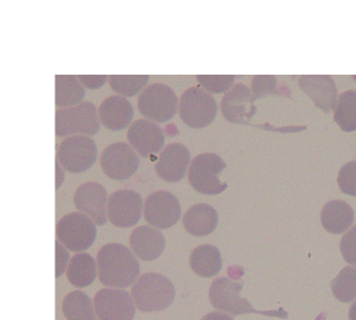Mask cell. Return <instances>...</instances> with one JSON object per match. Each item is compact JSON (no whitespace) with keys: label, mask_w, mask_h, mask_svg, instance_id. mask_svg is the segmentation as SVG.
Returning a JSON list of instances; mask_svg holds the SVG:
<instances>
[{"label":"cell","mask_w":356,"mask_h":320,"mask_svg":"<svg viewBox=\"0 0 356 320\" xmlns=\"http://www.w3.org/2000/svg\"><path fill=\"white\" fill-rule=\"evenodd\" d=\"M79 81L83 83L86 88L90 90H97L102 88L103 85L106 83V75H81L79 76Z\"/></svg>","instance_id":"e575fe53"},{"label":"cell","mask_w":356,"mask_h":320,"mask_svg":"<svg viewBox=\"0 0 356 320\" xmlns=\"http://www.w3.org/2000/svg\"><path fill=\"white\" fill-rule=\"evenodd\" d=\"M130 246L141 260L152 262L162 255L166 248V239L156 228L139 226L131 234Z\"/></svg>","instance_id":"d6986e66"},{"label":"cell","mask_w":356,"mask_h":320,"mask_svg":"<svg viewBox=\"0 0 356 320\" xmlns=\"http://www.w3.org/2000/svg\"><path fill=\"white\" fill-rule=\"evenodd\" d=\"M298 87L324 112L331 113L335 110L338 95L333 77L329 75H305L300 77Z\"/></svg>","instance_id":"e0dca14e"},{"label":"cell","mask_w":356,"mask_h":320,"mask_svg":"<svg viewBox=\"0 0 356 320\" xmlns=\"http://www.w3.org/2000/svg\"><path fill=\"white\" fill-rule=\"evenodd\" d=\"M338 186L343 194L356 196V162L341 167L337 176Z\"/></svg>","instance_id":"4dcf8cb0"},{"label":"cell","mask_w":356,"mask_h":320,"mask_svg":"<svg viewBox=\"0 0 356 320\" xmlns=\"http://www.w3.org/2000/svg\"><path fill=\"white\" fill-rule=\"evenodd\" d=\"M256 99L248 85L238 83L222 99V115L227 121L234 124H250L257 111L254 105Z\"/></svg>","instance_id":"9a60e30c"},{"label":"cell","mask_w":356,"mask_h":320,"mask_svg":"<svg viewBox=\"0 0 356 320\" xmlns=\"http://www.w3.org/2000/svg\"><path fill=\"white\" fill-rule=\"evenodd\" d=\"M90 217L83 212H71L59 220L56 235L65 248L73 252L88 250L97 238V226Z\"/></svg>","instance_id":"8992f818"},{"label":"cell","mask_w":356,"mask_h":320,"mask_svg":"<svg viewBox=\"0 0 356 320\" xmlns=\"http://www.w3.org/2000/svg\"><path fill=\"white\" fill-rule=\"evenodd\" d=\"M127 140L139 156L148 158L158 154L165 144V136L162 128L155 123L140 119L131 124L127 132Z\"/></svg>","instance_id":"2e32d148"},{"label":"cell","mask_w":356,"mask_h":320,"mask_svg":"<svg viewBox=\"0 0 356 320\" xmlns=\"http://www.w3.org/2000/svg\"><path fill=\"white\" fill-rule=\"evenodd\" d=\"M107 201L109 200L106 189L97 182L81 185L74 194L75 208L90 217L97 226L107 224Z\"/></svg>","instance_id":"5bb4252c"},{"label":"cell","mask_w":356,"mask_h":320,"mask_svg":"<svg viewBox=\"0 0 356 320\" xmlns=\"http://www.w3.org/2000/svg\"><path fill=\"white\" fill-rule=\"evenodd\" d=\"M101 123L111 130H122L132 123L134 109L123 96H111L104 99L99 109Z\"/></svg>","instance_id":"ffe728a7"},{"label":"cell","mask_w":356,"mask_h":320,"mask_svg":"<svg viewBox=\"0 0 356 320\" xmlns=\"http://www.w3.org/2000/svg\"><path fill=\"white\" fill-rule=\"evenodd\" d=\"M191 160V153L182 143H170L161 153L155 165L159 178L167 183L180 182Z\"/></svg>","instance_id":"ac0fdd59"},{"label":"cell","mask_w":356,"mask_h":320,"mask_svg":"<svg viewBox=\"0 0 356 320\" xmlns=\"http://www.w3.org/2000/svg\"><path fill=\"white\" fill-rule=\"evenodd\" d=\"M190 265L193 271L202 278L218 276L222 267L220 250L211 244L197 246L191 254Z\"/></svg>","instance_id":"603a6c76"},{"label":"cell","mask_w":356,"mask_h":320,"mask_svg":"<svg viewBox=\"0 0 356 320\" xmlns=\"http://www.w3.org/2000/svg\"><path fill=\"white\" fill-rule=\"evenodd\" d=\"M349 319L356 320V301L352 304L349 311Z\"/></svg>","instance_id":"74e56055"},{"label":"cell","mask_w":356,"mask_h":320,"mask_svg":"<svg viewBox=\"0 0 356 320\" xmlns=\"http://www.w3.org/2000/svg\"><path fill=\"white\" fill-rule=\"evenodd\" d=\"M70 254L60 242H56V278L63 276L69 263Z\"/></svg>","instance_id":"836d02e7"},{"label":"cell","mask_w":356,"mask_h":320,"mask_svg":"<svg viewBox=\"0 0 356 320\" xmlns=\"http://www.w3.org/2000/svg\"><path fill=\"white\" fill-rule=\"evenodd\" d=\"M103 172L113 180L132 178L138 170L140 159L132 146L124 142L108 145L101 155Z\"/></svg>","instance_id":"30bf717a"},{"label":"cell","mask_w":356,"mask_h":320,"mask_svg":"<svg viewBox=\"0 0 356 320\" xmlns=\"http://www.w3.org/2000/svg\"><path fill=\"white\" fill-rule=\"evenodd\" d=\"M196 78L208 92L214 94L227 92L234 83V75H197Z\"/></svg>","instance_id":"f546056e"},{"label":"cell","mask_w":356,"mask_h":320,"mask_svg":"<svg viewBox=\"0 0 356 320\" xmlns=\"http://www.w3.org/2000/svg\"><path fill=\"white\" fill-rule=\"evenodd\" d=\"M148 83V75H113L109 77L111 88L123 97L139 94Z\"/></svg>","instance_id":"f1b7e54d"},{"label":"cell","mask_w":356,"mask_h":320,"mask_svg":"<svg viewBox=\"0 0 356 320\" xmlns=\"http://www.w3.org/2000/svg\"><path fill=\"white\" fill-rule=\"evenodd\" d=\"M99 278L105 286L127 288L135 284L140 265L133 252L121 244H105L97 253Z\"/></svg>","instance_id":"6da1fadb"},{"label":"cell","mask_w":356,"mask_h":320,"mask_svg":"<svg viewBox=\"0 0 356 320\" xmlns=\"http://www.w3.org/2000/svg\"><path fill=\"white\" fill-rule=\"evenodd\" d=\"M99 119L97 107L90 101L70 108H59L56 111V135L61 138L71 135L95 136L101 129Z\"/></svg>","instance_id":"277c9868"},{"label":"cell","mask_w":356,"mask_h":320,"mask_svg":"<svg viewBox=\"0 0 356 320\" xmlns=\"http://www.w3.org/2000/svg\"><path fill=\"white\" fill-rule=\"evenodd\" d=\"M332 290L336 299L350 303L356 299V269L345 267L332 282Z\"/></svg>","instance_id":"83f0119b"},{"label":"cell","mask_w":356,"mask_h":320,"mask_svg":"<svg viewBox=\"0 0 356 320\" xmlns=\"http://www.w3.org/2000/svg\"><path fill=\"white\" fill-rule=\"evenodd\" d=\"M202 320H234V318L228 314L213 312V313L207 314Z\"/></svg>","instance_id":"8d00e7d4"},{"label":"cell","mask_w":356,"mask_h":320,"mask_svg":"<svg viewBox=\"0 0 356 320\" xmlns=\"http://www.w3.org/2000/svg\"><path fill=\"white\" fill-rule=\"evenodd\" d=\"M135 305L144 313L164 311L174 303L176 288L167 276L148 272L139 276L132 287Z\"/></svg>","instance_id":"7a4b0ae2"},{"label":"cell","mask_w":356,"mask_h":320,"mask_svg":"<svg viewBox=\"0 0 356 320\" xmlns=\"http://www.w3.org/2000/svg\"><path fill=\"white\" fill-rule=\"evenodd\" d=\"M95 309L99 320H133L135 302L132 296L118 288H104L95 297Z\"/></svg>","instance_id":"7c38bea8"},{"label":"cell","mask_w":356,"mask_h":320,"mask_svg":"<svg viewBox=\"0 0 356 320\" xmlns=\"http://www.w3.org/2000/svg\"><path fill=\"white\" fill-rule=\"evenodd\" d=\"M243 289V284L234 281L229 278H218L211 284L209 297L213 308L218 311L227 312L234 316L244 314H259L268 317H288L287 312L282 308L275 311L260 312L254 310L245 298L241 297V292Z\"/></svg>","instance_id":"3957f363"},{"label":"cell","mask_w":356,"mask_h":320,"mask_svg":"<svg viewBox=\"0 0 356 320\" xmlns=\"http://www.w3.org/2000/svg\"><path fill=\"white\" fill-rule=\"evenodd\" d=\"M252 92L256 99H264L268 95L278 94L277 81L272 75H257L252 78Z\"/></svg>","instance_id":"1f68e13d"},{"label":"cell","mask_w":356,"mask_h":320,"mask_svg":"<svg viewBox=\"0 0 356 320\" xmlns=\"http://www.w3.org/2000/svg\"><path fill=\"white\" fill-rule=\"evenodd\" d=\"M143 214V196L138 192L124 189L111 194L107 206L108 220L117 228L136 226Z\"/></svg>","instance_id":"4fadbf2b"},{"label":"cell","mask_w":356,"mask_h":320,"mask_svg":"<svg viewBox=\"0 0 356 320\" xmlns=\"http://www.w3.org/2000/svg\"><path fill=\"white\" fill-rule=\"evenodd\" d=\"M181 205L172 192L160 190L151 194L145 202V219L151 226L167 230L178 224Z\"/></svg>","instance_id":"8fae6325"},{"label":"cell","mask_w":356,"mask_h":320,"mask_svg":"<svg viewBox=\"0 0 356 320\" xmlns=\"http://www.w3.org/2000/svg\"><path fill=\"white\" fill-rule=\"evenodd\" d=\"M218 224V214L213 206L200 203L185 212L183 226L192 235L204 237L216 230Z\"/></svg>","instance_id":"44dd1931"},{"label":"cell","mask_w":356,"mask_h":320,"mask_svg":"<svg viewBox=\"0 0 356 320\" xmlns=\"http://www.w3.org/2000/svg\"><path fill=\"white\" fill-rule=\"evenodd\" d=\"M340 252L348 264L356 267V226L343 235L340 242Z\"/></svg>","instance_id":"d6a6232c"},{"label":"cell","mask_w":356,"mask_h":320,"mask_svg":"<svg viewBox=\"0 0 356 320\" xmlns=\"http://www.w3.org/2000/svg\"><path fill=\"white\" fill-rule=\"evenodd\" d=\"M334 120L343 132L356 130V91L348 90L338 97Z\"/></svg>","instance_id":"4316f807"},{"label":"cell","mask_w":356,"mask_h":320,"mask_svg":"<svg viewBox=\"0 0 356 320\" xmlns=\"http://www.w3.org/2000/svg\"><path fill=\"white\" fill-rule=\"evenodd\" d=\"M97 158V149L90 137L83 135L69 137L59 145L57 160L67 172L81 173L89 170Z\"/></svg>","instance_id":"9c48e42d"},{"label":"cell","mask_w":356,"mask_h":320,"mask_svg":"<svg viewBox=\"0 0 356 320\" xmlns=\"http://www.w3.org/2000/svg\"><path fill=\"white\" fill-rule=\"evenodd\" d=\"M137 105L145 118L156 123H165L176 115L178 97L169 85L153 83L141 92Z\"/></svg>","instance_id":"ba28073f"},{"label":"cell","mask_w":356,"mask_h":320,"mask_svg":"<svg viewBox=\"0 0 356 320\" xmlns=\"http://www.w3.org/2000/svg\"><path fill=\"white\" fill-rule=\"evenodd\" d=\"M181 120L195 129L209 126L218 115V104L210 93L193 87L183 93L179 106Z\"/></svg>","instance_id":"52a82bcc"},{"label":"cell","mask_w":356,"mask_h":320,"mask_svg":"<svg viewBox=\"0 0 356 320\" xmlns=\"http://www.w3.org/2000/svg\"><path fill=\"white\" fill-rule=\"evenodd\" d=\"M227 168L226 162L214 153H202L193 159L188 170L191 186L197 192L207 196L222 194L228 188L227 183L220 182V173Z\"/></svg>","instance_id":"5b68a950"},{"label":"cell","mask_w":356,"mask_h":320,"mask_svg":"<svg viewBox=\"0 0 356 320\" xmlns=\"http://www.w3.org/2000/svg\"><path fill=\"white\" fill-rule=\"evenodd\" d=\"M55 104L57 107H74L81 104L85 89L81 81L73 75H57L55 77Z\"/></svg>","instance_id":"d4e9b609"},{"label":"cell","mask_w":356,"mask_h":320,"mask_svg":"<svg viewBox=\"0 0 356 320\" xmlns=\"http://www.w3.org/2000/svg\"><path fill=\"white\" fill-rule=\"evenodd\" d=\"M67 280L77 288L91 285L97 278V263L88 253H77L70 260L67 270Z\"/></svg>","instance_id":"cb8c5ba5"},{"label":"cell","mask_w":356,"mask_h":320,"mask_svg":"<svg viewBox=\"0 0 356 320\" xmlns=\"http://www.w3.org/2000/svg\"><path fill=\"white\" fill-rule=\"evenodd\" d=\"M354 222V210L345 201L326 203L321 210V224L331 234H343Z\"/></svg>","instance_id":"7402d4cb"},{"label":"cell","mask_w":356,"mask_h":320,"mask_svg":"<svg viewBox=\"0 0 356 320\" xmlns=\"http://www.w3.org/2000/svg\"><path fill=\"white\" fill-rule=\"evenodd\" d=\"M93 304L86 294L74 290L63 300V315L67 320H99Z\"/></svg>","instance_id":"484cf974"},{"label":"cell","mask_w":356,"mask_h":320,"mask_svg":"<svg viewBox=\"0 0 356 320\" xmlns=\"http://www.w3.org/2000/svg\"><path fill=\"white\" fill-rule=\"evenodd\" d=\"M56 190H58L61 186H63V182L65 180V172H63V168L61 165L59 164L58 160L56 159Z\"/></svg>","instance_id":"d590c367"}]
</instances>
